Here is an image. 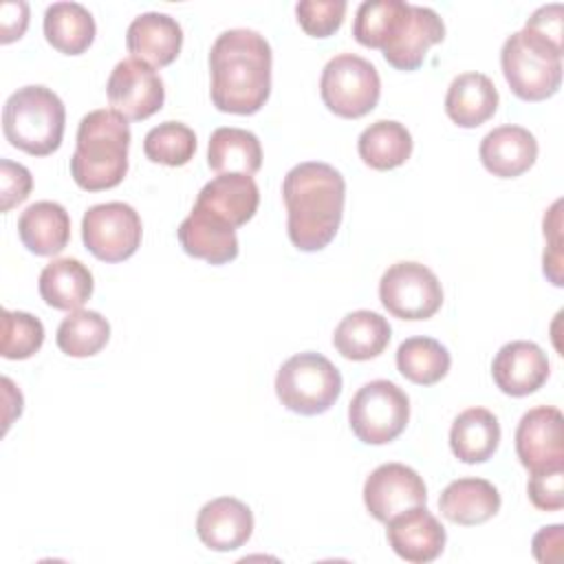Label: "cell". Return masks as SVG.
Segmentation results:
<instances>
[{"label": "cell", "instance_id": "obj_1", "mask_svg": "<svg viewBox=\"0 0 564 564\" xmlns=\"http://www.w3.org/2000/svg\"><path fill=\"white\" fill-rule=\"evenodd\" d=\"M273 53L253 29L223 31L209 51V95L220 112L256 115L271 95Z\"/></svg>", "mask_w": 564, "mask_h": 564}, {"label": "cell", "instance_id": "obj_2", "mask_svg": "<svg viewBox=\"0 0 564 564\" xmlns=\"http://www.w3.org/2000/svg\"><path fill=\"white\" fill-rule=\"evenodd\" d=\"M286 234L293 247L322 251L337 236L346 203V181L339 170L322 161L291 167L282 181Z\"/></svg>", "mask_w": 564, "mask_h": 564}, {"label": "cell", "instance_id": "obj_3", "mask_svg": "<svg viewBox=\"0 0 564 564\" xmlns=\"http://www.w3.org/2000/svg\"><path fill=\"white\" fill-rule=\"evenodd\" d=\"M130 126L112 108H99L82 117L70 156V176L86 192L117 187L128 172Z\"/></svg>", "mask_w": 564, "mask_h": 564}, {"label": "cell", "instance_id": "obj_4", "mask_svg": "<svg viewBox=\"0 0 564 564\" xmlns=\"http://www.w3.org/2000/svg\"><path fill=\"white\" fill-rule=\"evenodd\" d=\"M66 108L64 101L46 86L31 84L9 95L2 108L4 139L31 154H53L64 139Z\"/></svg>", "mask_w": 564, "mask_h": 564}, {"label": "cell", "instance_id": "obj_5", "mask_svg": "<svg viewBox=\"0 0 564 564\" xmlns=\"http://www.w3.org/2000/svg\"><path fill=\"white\" fill-rule=\"evenodd\" d=\"M562 51L529 29L511 33L500 51L502 75L522 101L553 97L562 84Z\"/></svg>", "mask_w": 564, "mask_h": 564}, {"label": "cell", "instance_id": "obj_6", "mask_svg": "<svg viewBox=\"0 0 564 564\" xmlns=\"http://www.w3.org/2000/svg\"><path fill=\"white\" fill-rule=\"evenodd\" d=\"M341 375L335 364L313 350L289 357L275 375L280 403L302 416L328 412L341 394Z\"/></svg>", "mask_w": 564, "mask_h": 564}, {"label": "cell", "instance_id": "obj_7", "mask_svg": "<svg viewBox=\"0 0 564 564\" xmlns=\"http://www.w3.org/2000/svg\"><path fill=\"white\" fill-rule=\"evenodd\" d=\"M319 95L333 115L361 119L379 104L381 79L368 59L355 53H339L322 70Z\"/></svg>", "mask_w": 564, "mask_h": 564}, {"label": "cell", "instance_id": "obj_8", "mask_svg": "<svg viewBox=\"0 0 564 564\" xmlns=\"http://www.w3.org/2000/svg\"><path fill=\"white\" fill-rule=\"evenodd\" d=\"M408 421L410 399L394 381L388 379L364 383L348 405L350 430L366 445L392 443L401 436Z\"/></svg>", "mask_w": 564, "mask_h": 564}, {"label": "cell", "instance_id": "obj_9", "mask_svg": "<svg viewBox=\"0 0 564 564\" xmlns=\"http://www.w3.org/2000/svg\"><path fill=\"white\" fill-rule=\"evenodd\" d=\"M383 308L399 319H430L443 306V286L432 269L421 262H394L379 280Z\"/></svg>", "mask_w": 564, "mask_h": 564}, {"label": "cell", "instance_id": "obj_10", "mask_svg": "<svg viewBox=\"0 0 564 564\" xmlns=\"http://www.w3.org/2000/svg\"><path fill=\"white\" fill-rule=\"evenodd\" d=\"M143 225L137 209L121 200L99 203L82 218L84 247L101 262H123L141 247Z\"/></svg>", "mask_w": 564, "mask_h": 564}, {"label": "cell", "instance_id": "obj_11", "mask_svg": "<svg viewBox=\"0 0 564 564\" xmlns=\"http://www.w3.org/2000/svg\"><path fill=\"white\" fill-rule=\"evenodd\" d=\"M106 95L121 117L128 121H143L159 112L165 101V88L161 75L145 62L126 57L112 68Z\"/></svg>", "mask_w": 564, "mask_h": 564}, {"label": "cell", "instance_id": "obj_12", "mask_svg": "<svg viewBox=\"0 0 564 564\" xmlns=\"http://www.w3.org/2000/svg\"><path fill=\"white\" fill-rule=\"evenodd\" d=\"M425 502L427 487L423 478L403 463H383L364 482V505L383 524L397 513Z\"/></svg>", "mask_w": 564, "mask_h": 564}, {"label": "cell", "instance_id": "obj_13", "mask_svg": "<svg viewBox=\"0 0 564 564\" xmlns=\"http://www.w3.org/2000/svg\"><path fill=\"white\" fill-rule=\"evenodd\" d=\"M516 454L529 471L564 463V419L553 405L522 414L516 427Z\"/></svg>", "mask_w": 564, "mask_h": 564}, {"label": "cell", "instance_id": "obj_14", "mask_svg": "<svg viewBox=\"0 0 564 564\" xmlns=\"http://www.w3.org/2000/svg\"><path fill=\"white\" fill-rule=\"evenodd\" d=\"M386 538L390 549L405 562H434L447 542L443 524L425 505L410 507L386 522Z\"/></svg>", "mask_w": 564, "mask_h": 564}, {"label": "cell", "instance_id": "obj_15", "mask_svg": "<svg viewBox=\"0 0 564 564\" xmlns=\"http://www.w3.org/2000/svg\"><path fill=\"white\" fill-rule=\"evenodd\" d=\"M549 372L551 366L546 352L527 339L505 344L491 361L494 383L509 397H529L538 392L546 383Z\"/></svg>", "mask_w": 564, "mask_h": 564}, {"label": "cell", "instance_id": "obj_16", "mask_svg": "<svg viewBox=\"0 0 564 564\" xmlns=\"http://www.w3.org/2000/svg\"><path fill=\"white\" fill-rule=\"evenodd\" d=\"M176 236L187 256L209 264H227L238 256L236 227L198 205L183 218Z\"/></svg>", "mask_w": 564, "mask_h": 564}, {"label": "cell", "instance_id": "obj_17", "mask_svg": "<svg viewBox=\"0 0 564 564\" xmlns=\"http://www.w3.org/2000/svg\"><path fill=\"white\" fill-rule=\"evenodd\" d=\"M196 533L200 542L212 551H236L245 546L253 533V513L238 498H214L200 507L196 518Z\"/></svg>", "mask_w": 564, "mask_h": 564}, {"label": "cell", "instance_id": "obj_18", "mask_svg": "<svg viewBox=\"0 0 564 564\" xmlns=\"http://www.w3.org/2000/svg\"><path fill=\"white\" fill-rule=\"evenodd\" d=\"M126 46L134 59H141L152 68H163L178 57L183 29L172 15L148 11L130 22L126 31Z\"/></svg>", "mask_w": 564, "mask_h": 564}, {"label": "cell", "instance_id": "obj_19", "mask_svg": "<svg viewBox=\"0 0 564 564\" xmlns=\"http://www.w3.org/2000/svg\"><path fill=\"white\" fill-rule=\"evenodd\" d=\"M478 154L489 174L498 178H516L533 167L538 159V141L522 126H498L482 137Z\"/></svg>", "mask_w": 564, "mask_h": 564}, {"label": "cell", "instance_id": "obj_20", "mask_svg": "<svg viewBox=\"0 0 564 564\" xmlns=\"http://www.w3.org/2000/svg\"><path fill=\"white\" fill-rule=\"evenodd\" d=\"M443 37L445 24L441 15L430 7L412 4L405 26L386 48H381V55L392 68L410 73L425 62L427 51L443 42Z\"/></svg>", "mask_w": 564, "mask_h": 564}, {"label": "cell", "instance_id": "obj_21", "mask_svg": "<svg viewBox=\"0 0 564 564\" xmlns=\"http://www.w3.org/2000/svg\"><path fill=\"white\" fill-rule=\"evenodd\" d=\"M194 205L216 214L231 227H242L258 212L260 189L249 174H218L203 185Z\"/></svg>", "mask_w": 564, "mask_h": 564}, {"label": "cell", "instance_id": "obj_22", "mask_svg": "<svg viewBox=\"0 0 564 564\" xmlns=\"http://www.w3.org/2000/svg\"><path fill=\"white\" fill-rule=\"evenodd\" d=\"M500 494L485 478L452 480L438 496L441 516L460 527H476L500 511Z\"/></svg>", "mask_w": 564, "mask_h": 564}, {"label": "cell", "instance_id": "obj_23", "mask_svg": "<svg viewBox=\"0 0 564 564\" xmlns=\"http://www.w3.org/2000/svg\"><path fill=\"white\" fill-rule=\"evenodd\" d=\"M498 90L482 73H460L445 95V112L458 128H478L498 110Z\"/></svg>", "mask_w": 564, "mask_h": 564}, {"label": "cell", "instance_id": "obj_24", "mask_svg": "<svg viewBox=\"0 0 564 564\" xmlns=\"http://www.w3.org/2000/svg\"><path fill=\"white\" fill-rule=\"evenodd\" d=\"M18 236L35 256H57L70 240V216L55 200H37L18 218Z\"/></svg>", "mask_w": 564, "mask_h": 564}, {"label": "cell", "instance_id": "obj_25", "mask_svg": "<svg viewBox=\"0 0 564 564\" xmlns=\"http://www.w3.org/2000/svg\"><path fill=\"white\" fill-rule=\"evenodd\" d=\"M37 289L51 308L73 313L90 300L95 282L90 269L77 258H57L42 269Z\"/></svg>", "mask_w": 564, "mask_h": 564}, {"label": "cell", "instance_id": "obj_26", "mask_svg": "<svg viewBox=\"0 0 564 564\" xmlns=\"http://www.w3.org/2000/svg\"><path fill=\"white\" fill-rule=\"evenodd\" d=\"M392 337L388 319L375 311H352L335 326L333 346L350 361H368L379 357Z\"/></svg>", "mask_w": 564, "mask_h": 564}, {"label": "cell", "instance_id": "obj_27", "mask_svg": "<svg viewBox=\"0 0 564 564\" xmlns=\"http://www.w3.org/2000/svg\"><path fill=\"white\" fill-rule=\"evenodd\" d=\"M500 423L487 408L463 410L449 430L452 454L467 465L489 460L500 445Z\"/></svg>", "mask_w": 564, "mask_h": 564}, {"label": "cell", "instance_id": "obj_28", "mask_svg": "<svg viewBox=\"0 0 564 564\" xmlns=\"http://www.w3.org/2000/svg\"><path fill=\"white\" fill-rule=\"evenodd\" d=\"M95 33L93 13L79 2H53L44 11V37L64 55L86 53Z\"/></svg>", "mask_w": 564, "mask_h": 564}, {"label": "cell", "instance_id": "obj_29", "mask_svg": "<svg viewBox=\"0 0 564 564\" xmlns=\"http://www.w3.org/2000/svg\"><path fill=\"white\" fill-rule=\"evenodd\" d=\"M207 163L218 174H256L262 167V145L245 128H216L207 145Z\"/></svg>", "mask_w": 564, "mask_h": 564}, {"label": "cell", "instance_id": "obj_30", "mask_svg": "<svg viewBox=\"0 0 564 564\" xmlns=\"http://www.w3.org/2000/svg\"><path fill=\"white\" fill-rule=\"evenodd\" d=\"M414 141L410 130L392 119H379L364 128L357 139V152L361 161L379 172L403 165L412 154Z\"/></svg>", "mask_w": 564, "mask_h": 564}, {"label": "cell", "instance_id": "obj_31", "mask_svg": "<svg viewBox=\"0 0 564 564\" xmlns=\"http://www.w3.org/2000/svg\"><path fill=\"white\" fill-rule=\"evenodd\" d=\"M412 4L403 0H366L352 22V37L366 48H386L405 26Z\"/></svg>", "mask_w": 564, "mask_h": 564}, {"label": "cell", "instance_id": "obj_32", "mask_svg": "<svg viewBox=\"0 0 564 564\" xmlns=\"http://www.w3.org/2000/svg\"><path fill=\"white\" fill-rule=\"evenodd\" d=\"M452 366L449 350L434 337H408L397 348L399 372L416 386L438 383Z\"/></svg>", "mask_w": 564, "mask_h": 564}, {"label": "cell", "instance_id": "obj_33", "mask_svg": "<svg viewBox=\"0 0 564 564\" xmlns=\"http://www.w3.org/2000/svg\"><path fill=\"white\" fill-rule=\"evenodd\" d=\"M110 339V324L97 311H73L57 326V348L68 357H93L106 348Z\"/></svg>", "mask_w": 564, "mask_h": 564}, {"label": "cell", "instance_id": "obj_34", "mask_svg": "<svg viewBox=\"0 0 564 564\" xmlns=\"http://www.w3.org/2000/svg\"><path fill=\"white\" fill-rule=\"evenodd\" d=\"M143 152L152 163L181 167L189 163L196 152V134L181 121H163L148 130L143 139Z\"/></svg>", "mask_w": 564, "mask_h": 564}, {"label": "cell", "instance_id": "obj_35", "mask_svg": "<svg viewBox=\"0 0 564 564\" xmlns=\"http://www.w3.org/2000/svg\"><path fill=\"white\" fill-rule=\"evenodd\" d=\"M44 344V324L24 311H2L0 355L4 359H29Z\"/></svg>", "mask_w": 564, "mask_h": 564}, {"label": "cell", "instance_id": "obj_36", "mask_svg": "<svg viewBox=\"0 0 564 564\" xmlns=\"http://www.w3.org/2000/svg\"><path fill=\"white\" fill-rule=\"evenodd\" d=\"M346 9L344 0H302L295 4V15L306 35L330 37L344 24Z\"/></svg>", "mask_w": 564, "mask_h": 564}, {"label": "cell", "instance_id": "obj_37", "mask_svg": "<svg viewBox=\"0 0 564 564\" xmlns=\"http://www.w3.org/2000/svg\"><path fill=\"white\" fill-rule=\"evenodd\" d=\"M529 500L540 511H560L564 507V463L531 471Z\"/></svg>", "mask_w": 564, "mask_h": 564}, {"label": "cell", "instance_id": "obj_38", "mask_svg": "<svg viewBox=\"0 0 564 564\" xmlns=\"http://www.w3.org/2000/svg\"><path fill=\"white\" fill-rule=\"evenodd\" d=\"M33 189L31 172L15 161H0V212L7 214L15 205L24 203Z\"/></svg>", "mask_w": 564, "mask_h": 564}, {"label": "cell", "instance_id": "obj_39", "mask_svg": "<svg viewBox=\"0 0 564 564\" xmlns=\"http://www.w3.org/2000/svg\"><path fill=\"white\" fill-rule=\"evenodd\" d=\"M562 200H555L551 209L544 214V238L549 247L544 249V275L555 284L562 286V216H560Z\"/></svg>", "mask_w": 564, "mask_h": 564}, {"label": "cell", "instance_id": "obj_40", "mask_svg": "<svg viewBox=\"0 0 564 564\" xmlns=\"http://www.w3.org/2000/svg\"><path fill=\"white\" fill-rule=\"evenodd\" d=\"M562 13H564V9H562L560 2L544 4V7H540V9H535V11L531 13V18L527 20L524 29H529L531 33L540 35L542 40H546V42H551V44L564 48V46H562V42H564V35H562V33H564V31H562Z\"/></svg>", "mask_w": 564, "mask_h": 564}, {"label": "cell", "instance_id": "obj_41", "mask_svg": "<svg viewBox=\"0 0 564 564\" xmlns=\"http://www.w3.org/2000/svg\"><path fill=\"white\" fill-rule=\"evenodd\" d=\"M29 26V4L24 0H9L0 4V42L11 44L24 35Z\"/></svg>", "mask_w": 564, "mask_h": 564}, {"label": "cell", "instance_id": "obj_42", "mask_svg": "<svg viewBox=\"0 0 564 564\" xmlns=\"http://www.w3.org/2000/svg\"><path fill=\"white\" fill-rule=\"evenodd\" d=\"M533 557L542 564L549 562H560L564 553V527L562 524H551L542 527L533 535Z\"/></svg>", "mask_w": 564, "mask_h": 564}, {"label": "cell", "instance_id": "obj_43", "mask_svg": "<svg viewBox=\"0 0 564 564\" xmlns=\"http://www.w3.org/2000/svg\"><path fill=\"white\" fill-rule=\"evenodd\" d=\"M11 379L9 377H2V388H4V401H7V412H4V432L9 430L11 421L15 416L22 414V397H18L15 401H11Z\"/></svg>", "mask_w": 564, "mask_h": 564}]
</instances>
